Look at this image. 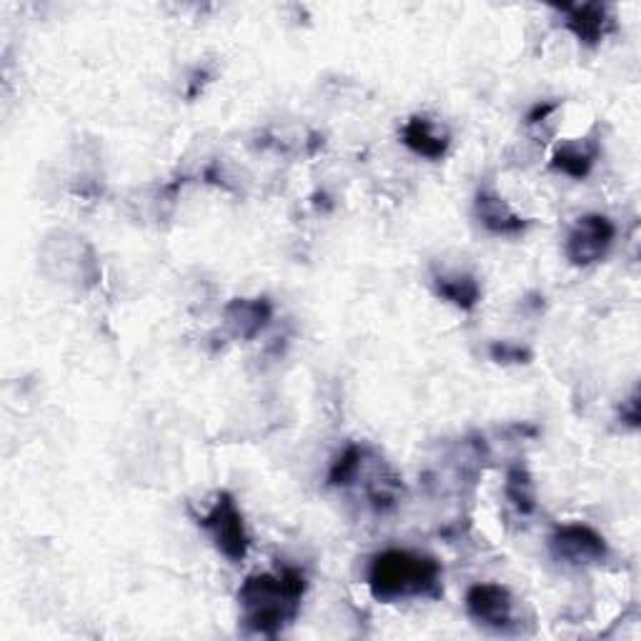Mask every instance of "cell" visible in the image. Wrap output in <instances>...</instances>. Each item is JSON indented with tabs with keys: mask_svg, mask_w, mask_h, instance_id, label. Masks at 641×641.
<instances>
[{
	"mask_svg": "<svg viewBox=\"0 0 641 641\" xmlns=\"http://www.w3.org/2000/svg\"><path fill=\"white\" fill-rule=\"evenodd\" d=\"M401 141H404L406 149L414 151L421 159L438 161L444 159L448 151V133L444 128H438L434 121H428L426 116H414L409 118L406 126L401 128Z\"/></svg>",
	"mask_w": 641,
	"mask_h": 641,
	"instance_id": "cell-8",
	"label": "cell"
},
{
	"mask_svg": "<svg viewBox=\"0 0 641 641\" xmlns=\"http://www.w3.org/2000/svg\"><path fill=\"white\" fill-rule=\"evenodd\" d=\"M273 308L265 298H236L226 306V326L236 338L259 336L271 320Z\"/></svg>",
	"mask_w": 641,
	"mask_h": 641,
	"instance_id": "cell-9",
	"label": "cell"
},
{
	"mask_svg": "<svg viewBox=\"0 0 641 641\" xmlns=\"http://www.w3.org/2000/svg\"><path fill=\"white\" fill-rule=\"evenodd\" d=\"M436 296H442L448 304H454L461 311H471L481 301L479 281L469 273H454V276H436L434 279Z\"/></svg>",
	"mask_w": 641,
	"mask_h": 641,
	"instance_id": "cell-12",
	"label": "cell"
},
{
	"mask_svg": "<svg viewBox=\"0 0 641 641\" xmlns=\"http://www.w3.org/2000/svg\"><path fill=\"white\" fill-rule=\"evenodd\" d=\"M369 589L379 601L438 597L442 566L434 556L406 552V548H387L371 558Z\"/></svg>",
	"mask_w": 641,
	"mask_h": 641,
	"instance_id": "cell-2",
	"label": "cell"
},
{
	"mask_svg": "<svg viewBox=\"0 0 641 641\" xmlns=\"http://www.w3.org/2000/svg\"><path fill=\"white\" fill-rule=\"evenodd\" d=\"M556 108H558V104H544V106H542V104H539V106L534 108V111H531V113L526 116V123H529V126L544 123V121H546V118H548V116H552V113L556 111Z\"/></svg>",
	"mask_w": 641,
	"mask_h": 641,
	"instance_id": "cell-16",
	"label": "cell"
},
{
	"mask_svg": "<svg viewBox=\"0 0 641 641\" xmlns=\"http://www.w3.org/2000/svg\"><path fill=\"white\" fill-rule=\"evenodd\" d=\"M363 448L361 446H346L344 454L338 456L334 461L332 471H328V484L332 487H346V484H351L356 476L361 474V466H363Z\"/></svg>",
	"mask_w": 641,
	"mask_h": 641,
	"instance_id": "cell-14",
	"label": "cell"
},
{
	"mask_svg": "<svg viewBox=\"0 0 641 641\" xmlns=\"http://www.w3.org/2000/svg\"><path fill=\"white\" fill-rule=\"evenodd\" d=\"M503 493L511 501L519 514H534L536 509V491H534V481L526 469L521 466H511L507 474V487H503Z\"/></svg>",
	"mask_w": 641,
	"mask_h": 641,
	"instance_id": "cell-13",
	"label": "cell"
},
{
	"mask_svg": "<svg viewBox=\"0 0 641 641\" xmlns=\"http://www.w3.org/2000/svg\"><path fill=\"white\" fill-rule=\"evenodd\" d=\"M552 554L564 564H597L607 556V542L591 526L566 524L558 526L548 539Z\"/></svg>",
	"mask_w": 641,
	"mask_h": 641,
	"instance_id": "cell-6",
	"label": "cell"
},
{
	"mask_svg": "<svg viewBox=\"0 0 641 641\" xmlns=\"http://www.w3.org/2000/svg\"><path fill=\"white\" fill-rule=\"evenodd\" d=\"M466 611L474 621L493 631H507L514 621V599L501 584H474L466 591Z\"/></svg>",
	"mask_w": 641,
	"mask_h": 641,
	"instance_id": "cell-5",
	"label": "cell"
},
{
	"mask_svg": "<svg viewBox=\"0 0 641 641\" xmlns=\"http://www.w3.org/2000/svg\"><path fill=\"white\" fill-rule=\"evenodd\" d=\"M489 354H491V359L499 363H529L531 361L529 349H521L519 344H509V341L491 344Z\"/></svg>",
	"mask_w": 641,
	"mask_h": 641,
	"instance_id": "cell-15",
	"label": "cell"
},
{
	"mask_svg": "<svg viewBox=\"0 0 641 641\" xmlns=\"http://www.w3.org/2000/svg\"><path fill=\"white\" fill-rule=\"evenodd\" d=\"M597 155H599V149L594 141H569V143H564L562 149H556L552 159V171L582 181L591 173Z\"/></svg>",
	"mask_w": 641,
	"mask_h": 641,
	"instance_id": "cell-11",
	"label": "cell"
},
{
	"mask_svg": "<svg viewBox=\"0 0 641 641\" xmlns=\"http://www.w3.org/2000/svg\"><path fill=\"white\" fill-rule=\"evenodd\" d=\"M198 526L208 531L218 552L231 562H243L249 554V534H246L243 517L238 511L236 501L228 493H218L214 507L204 517H198Z\"/></svg>",
	"mask_w": 641,
	"mask_h": 641,
	"instance_id": "cell-3",
	"label": "cell"
},
{
	"mask_svg": "<svg viewBox=\"0 0 641 641\" xmlns=\"http://www.w3.org/2000/svg\"><path fill=\"white\" fill-rule=\"evenodd\" d=\"M566 29H569L576 39L586 45H597L611 33L613 21L609 18L607 6L586 3L566 8Z\"/></svg>",
	"mask_w": 641,
	"mask_h": 641,
	"instance_id": "cell-10",
	"label": "cell"
},
{
	"mask_svg": "<svg viewBox=\"0 0 641 641\" xmlns=\"http://www.w3.org/2000/svg\"><path fill=\"white\" fill-rule=\"evenodd\" d=\"M613 236H617V228H613L607 216H584L572 228L569 238H566V259L574 265L597 263L611 249Z\"/></svg>",
	"mask_w": 641,
	"mask_h": 641,
	"instance_id": "cell-4",
	"label": "cell"
},
{
	"mask_svg": "<svg viewBox=\"0 0 641 641\" xmlns=\"http://www.w3.org/2000/svg\"><path fill=\"white\" fill-rule=\"evenodd\" d=\"M621 416L627 419V424H629L631 428H637V426H639V401H637V396H631V399L627 401V406L621 409Z\"/></svg>",
	"mask_w": 641,
	"mask_h": 641,
	"instance_id": "cell-17",
	"label": "cell"
},
{
	"mask_svg": "<svg viewBox=\"0 0 641 641\" xmlns=\"http://www.w3.org/2000/svg\"><path fill=\"white\" fill-rule=\"evenodd\" d=\"M306 594V576L298 569L253 574L238 589V604L243 609V627L251 634L276 637L279 631L296 619L301 599Z\"/></svg>",
	"mask_w": 641,
	"mask_h": 641,
	"instance_id": "cell-1",
	"label": "cell"
},
{
	"mask_svg": "<svg viewBox=\"0 0 641 641\" xmlns=\"http://www.w3.org/2000/svg\"><path fill=\"white\" fill-rule=\"evenodd\" d=\"M476 218L487 231L497 236H517L526 228V221L519 214L511 210V206L503 200L497 191L481 188L474 200Z\"/></svg>",
	"mask_w": 641,
	"mask_h": 641,
	"instance_id": "cell-7",
	"label": "cell"
}]
</instances>
